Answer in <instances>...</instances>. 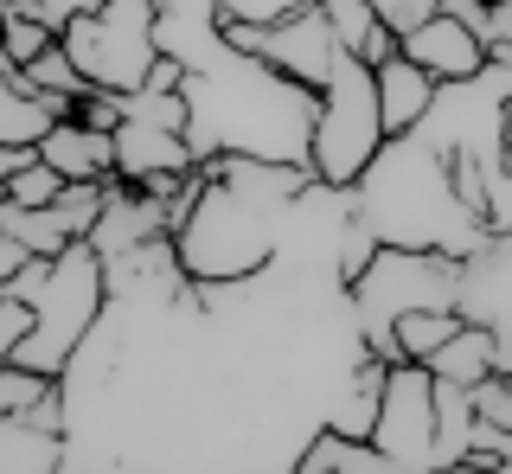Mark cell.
Returning <instances> with one entry per match:
<instances>
[{
	"mask_svg": "<svg viewBox=\"0 0 512 474\" xmlns=\"http://www.w3.org/2000/svg\"><path fill=\"white\" fill-rule=\"evenodd\" d=\"M352 212L372 225L378 244L442 250V257H474L493 237V225L461 199L455 161L423 129L384 135V148L352 180Z\"/></svg>",
	"mask_w": 512,
	"mask_h": 474,
	"instance_id": "1",
	"label": "cell"
},
{
	"mask_svg": "<svg viewBox=\"0 0 512 474\" xmlns=\"http://www.w3.org/2000/svg\"><path fill=\"white\" fill-rule=\"evenodd\" d=\"M282 205L269 193H250V186L224 180V173L205 167L199 186L186 193V205L173 212V250H180V270L192 282H237L256 276L269 257H276V231H282Z\"/></svg>",
	"mask_w": 512,
	"mask_h": 474,
	"instance_id": "2",
	"label": "cell"
},
{
	"mask_svg": "<svg viewBox=\"0 0 512 474\" xmlns=\"http://www.w3.org/2000/svg\"><path fill=\"white\" fill-rule=\"evenodd\" d=\"M7 295H20L32 308V334L20 340L13 366H32L45 378L64 372V359L77 353V340L96 327V314L109 302V270H103V250L90 237L52 250V257H26L20 270L7 276Z\"/></svg>",
	"mask_w": 512,
	"mask_h": 474,
	"instance_id": "3",
	"label": "cell"
},
{
	"mask_svg": "<svg viewBox=\"0 0 512 474\" xmlns=\"http://www.w3.org/2000/svg\"><path fill=\"white\" fill-rule=\"evenodd\" d=\"M352 308H359L365 346L391 366V327L410 308H461V257L442 250H404V244H378L372 263L346 282Z\"/></svg>",
	"mask_w": 512,
	"mask_h": 474,
	"instance_id": "4",
	"label": "cell"
},
{
	"mask_svg": "<svg viewBox=\"0 0 512 474\" xmlns=\"http://www.w3.org/2000/svg\"><path fill=\"white\" fill-rule=\"evenodd\" d=\"M160 0H103V7L77 13L64 26V52L77 58V71L90 77V90L109 97H135L160 65Z\"/></svg>",
	"mask_w": 512,
	"mask_h": 474,
	"instance_id": "5",
	"label": "cell"
},
{
	"mask_svg": "<svg viewBox=\"0 0 512 474\" xmlns=\"http://www.w3.org/2000/svg\"><path fill=\"white\" fill-rule=\"evenodd\" d=\"M378 148H384V116H378L372 65H365L359 52H340V58H333V77L320 84V116H314L308 167H314V180L352 186Z\"/></svg>",
	"mask_w": 512,
	"mask_h": 474,
	"instance_id": "6",
	"label": "cell"
},
{
	"mask_svg": "<svg viewBox=\"0 0 512 474\" xmlns=\"http://www.w3.org/2000/svg\"><path fill=\"white\" fill-rule=\"evenodd\" d=\"M372 442L384 449L391 474H429L436 468V372L429 366H416V359H391L384 366Z\"/></svg>",
	"mask_w": 512,
	"mask_h": 474,
	"instance_id": "7",
	"label": "cell"
},
{
	"mask_svg": "<svg viewBox=\"0 0 512 474\" xmlns=\"http://www.w3.org/2000/svg\"><path fill=\"white\" fill-rule=\"evenodd\" d=\"M224 39L244 45V52H263L269 65H282L288 77H301V84H314V90L333 77V58H340V39H333L320 0L301 7V13H288V20H276V26H231L224 20Z\"/></svg>",
	"mask_w": 512,
	"mask_h": 474,
	"instance_id": "8",
	"label": "cell"
},
{
	"mask_svg": "<svg viewBox=\"0 0 512 474\" xmlns=\"http://www.w3.org/2000/svg\"><path fill=\"white\" fill-rule=\"evenodd\" d=\"M103 186L109 180H64L52 205H7V212H0V231H7L26 257H52V250H64V244H77V237L96 231Z\"/></svg>",
	"mask_w": 512,
	"mask_h": 474,
	"instance_id": "9",
	"label": "cell"
},
{
	"mask_svg": "<svg viewBox=\"0 0 512 474\" xmlns=\"http://www.w3.org/2000/svg\"><path fill=\"white\" fill-rule=\"evenodd\" d=\"M397 52H404L410 65H423L436 84H448V77H474L493 58L487 39H480L455 7H436V13H423L416 26H404V33H397Z\"/></svg>",
	"mask_w": 512,
	"mask_h": 474,
	"instance_id": "10",
	"label": "cell"
},
{
	"mask_svg": "<svg viewBox=\"0 0 512 474\" xmlns=\"http://www.w3.org/2000/svg\"><path fill=\"white\" fill-rule=\"evenodd\" d=\"M461 314L512 346V231H493L474 257H461Z\"/></svg>",
	"mask_w": 512,
	"mask_h": 474,
	"instance_id": "11",
	"label": "cell"
},
{
	"mask_svg": "<svg viewBox=\"0 0 512 474\" xmlns=\"http://www.w3.org/2000/svg\"><path fill=\"white\" fill-rule=\"evenodd\" d=\"M173 231V205L148 193V186H128V180H109L103 186V212H96V231L90 244L103 257H122V250L148 244V237H167Z\"/></svg>",
	"mask_w": 512,
	"mask_h": 474,
	"instance_id": "12",
	"label": "cell"
},
{
	"mask_svg": "<svg viewBox=\"0 0 512 474\" xmlns=\"http://www.w3.org/2000/svg\"><path fill=\"white\" fill-rule=\"evenodd\" d=\"M39 161L58 173V180H116V135L103 122L84 116H58L52 129L39 135Z\"/></svg>",
	"mask_w": 512,
	"mask_h": 474,
	"instance_id": "13",
	"label": "cell"
},
{
	"mask_svg": "<svg viewBox=\"0 0 512 474\" xmlns=\"http://www.w3.org/2000/svg\"><path fill=\"white\" fill-rule=\"evenodd\" d=\"M71 97H45V90L26 84V71L0 52V148H39V135L52 129L58 116H71Z\"/></svg>",
	"mask_w": 512,
	"mask_h": 474,
	"instance_id": "14",
	"label": "cell"
},
{
	"mask_svg": "<svg viewBox=\"0 0 512 474\" xmlns=\"http://www.w3.org/2000/svg\"><path fill=\"white\" fill-rule=\"evenodd\" d=\"M372 84H378V116H384V135H404L429 116L436 103V77L423 65H410L404 52H391L384 65H372Z\"/></svg>",
	"mask_w": 512,
	"mask_h": 474,
	"instance_id": "15",
	"label": "cell"
},
{
	"mask_svg": "<svg viewBox=\"0 0 512 474\" xmlns=\"http://www.w3.org/2000/svg\"><path fill=\"white\" fill-rule=\"evenodd\" d=\"M64 430L39 423L32 410H0V474H58Z\"/></svg>",
	"mask_w": 512,
	"mask_h": 474,
	"instance_id": "16",
	"label": "cell"
},
{
	"mask_svg": "<svg viewBox=\"0 0 512 474\" xmlns=\"http://www.w3.org/2000/svg\"><path fill=\"white\" fill-rule=\"evenodd\" d=\"M429 372H436V378H455V385H480V378L500 372V334L461 314V327L436 346V353H429Z\"/></svg>",
	"mask_w": 512,
	"mask_h": 474,
	"instance_id": "17",
	"label": "cell"
},
{
	"mask_svg": "<svg viewBox=\"0 0 512 474\" xmlns=\"http://www.w3.org/2000/svg\"><path fill=\"white\" fill-rule=\"evenodd\" d=\"M320 13H327L340 52H359L365 65H384V58L397 52V33L384 26V13L372 7V0H320Z\"/></svg>",
	"mask_w": 512,
	"mask_h": 474,
	"instance_id": "18",
	"label": "cell"
},
{
	"mask_svg": "<svg viewBox=\"0 0 512 474\" xmlns=\"http://www.w3.org/2000/svg\"><path fill=\"white\" fill-rule=\"evenodd\" d=\"M301 474H391L384 449L372 436H346V430H314L301 449Z\"/></svg>",
	"mask_w": 512,
	"mask_h": 474,
	"instance_id": "19",
	"label": "cell"
},
{
	"mask_svg": "<svg viewBox=\"0 0 512 474\" xmlns=\"http://www.w3.org/2000/svg\"><path fill=\"white\" fill-rule=\"evenodd\" d=\"M474 436V385L436 378V468H455Z\"/></svg>",
	"mask_w": 512,
	"mask_h": 474,
	"instance_id": "20",
	"label": "cell"
},
{
	"mask_svg": "<svg viewBox=\"0 0 512 474\" xmlns=\"http://www.w3.org/2000/svg\"><path fill=\"white\" fill-rule=\"evenodd\" d=\"M455 327H461V308H410V314H397V327H391V353L429 366V353H436Z\"/></svg>",
	"mask_w": 512,
	"mask_h": 474,
	"instance_id": "21",
	"label": "cell"
},
{
	"mask_svg": "<svg viewBox=\"0 0 512 474\" xmlns=\"http://www.w3.org/2000/svg\"><path fill=\"white\" fill-rule=\"evenodd\" d=\"M20 71H26V84H32V90H45V97H71V103H77V97L90 90V77L77 71V58L64 52V39H52V45H45L32 65H20Z\"/></svg>",
	"mask_w": 512,
	"mask_h": 474,
	"instance_id": "22",
	"label": "cell"
},
{
	"mask_svg": "<svg viewBox=\"0 0 512 474\" xmlns=\"http://www.w3.org/2000/svg\"><path fill=\"white\" fill-rule=\"evenodd\" d=\"M52 39H58V33H52V26H45L32 7H13V13H0V52H7L13 65H32V58H39Z\"/></svg>",
	"mask_w": 512,
	"mask_h": 474,
	"instance_id": "23",
	"label": "cell"
},
{
	"mask_svg": "<svg viewBox=\"0 0 512 474\" xmlns=\"http://www.w3.org/2000/svg\"><path fill=\"white\" fill-rule=\"evenodd\" d=\"M58 186H64V180L39 161V154H32L26 167H13V173H7V205H52V199H58Z\"/></svg>",
	"mask_w": 512,
	"mask_h": 474,
	"instance_id": "24",
	"label": "cell"
},
{
	"mask_svg": "<svg viewBox=\"0 0 512 474\" xmlns=\"http://www.w3.org/2000/svg\"><path fill=\"white\" fill-rule=\"evenodd\" d=\"M301 7H314V0H212V13L231 20V26H276Z\"/></svg>",
	"mask_w": 512,
	"mask_h": 474,
	"instance_id": "25",
	"label": "cell"
},
{
	"mask_svg": "<svg viewBox=\"0 0 512 474\" xmlns=\"http://www.w3.org/2000/svg\"><path fill=\"white\" fill-rule=\"evenodd\" d=\"M45 385H52L45 372L13 366V359H7V366H0V410H32V404L45 398Z\"/></svg>",
	"mask_w": 512,
	"mask_h": 474,
	"instance_id": "26",
	"label": "cell"
},
{
	"mask_svg": "<svg viewBox=\"0 0 512 474\" xmlns=\"http://www.w3.org/2000/svg\"><path fill=\"white\" fill-rule=\"evenodd\" d=\"M26 334H32V308L20 302V295L0 289V366L20 353V340H26Z\"/></svg>",
	"mask_w": 512,
	"mask_h": 474,
	"instance_id": "27",
	"label": "cell"
},
{
	"mask_svg": "<svg viewBox=\"0 0 512 474\" xmlns=\"http://www.w3.org/2000/svg\"><path fill=\"white\" fill-rule=\"evenodd\" d=\"M474 410H480L487 423H500V430H512V378H506V372L480 378V385H474Z\"/></svg>",
	"mask_w": 512,
	"mask_h": 474,
	"instance_id": "28",
	"label": "cell"
},
{
	"mask_svg": "<svg viewBox=\"0 0 512 474\" xmlns=\"http://www.w3.org/2000/svg\"><path fill=\"white\" fill-rule=\"evenodd\" d=\"M372 7L384 13V26H391V33H404V26H416L423 13H436L442 0H372Z\"/></svg>",
	"mask_w": 512,
	"mask_h": 474,
	"instance_id": "29",
	"label": "cell"
},
{
	"mask_svg": "<svg viewBox=\"0 0 512 474\" xmlns=\"http://www.w3.org/2000/svg\"><path fill=\"white\" fill-rule=\"evenodd\" d=\"M32 13H39L45 26H52V33H64V26L77 20V13H90V7H103V0H26Z\"/></svg>",
	"mask_w": 512,
	"mask_h": 474,
	"instance_id": "30",
	"label": "cell"
},
{
	"mask_svg": "<svg viewBox=\"0 0 512 474\" xmlns=\"http://www.w3.org/2000/svg\"><path fill=\"white\" fill-rule=\"evenodd\" d=\"M20 263H26V250H20V244H13V237H7V231H0V289H7V276H13V270H20Z\"/></svg>",
	"mask_w": 512,
	"mask_h": 474,
	"instance_id": "31",
	"label": "cell"
},
{
	"mask_svg": "<svg viewBox=\"0 0 512 474\" xmlns=\"http://www.w3.org/2000/svg\"><path fill=\"white\" fill-rule=\"evenodd\" d=\"M500 148H506V161H512V97H506V109H500Z\"/></svg>",
	"mask_w": 512,
	"mask_h": 474,
	"instance_id": "32",
	"label": "cell"
},
{
	"mask_svg": "<svg viewBox=\"0 0 512 474\" xmlns=\"http://www.w3.org/2000/svg\"><path fill=\"white\" fill-rule=\"evenodd\" d=\"M500 372L512 378V346H506V340H500Z\"/></svg>",
	"mask_w": 512,
	"mask_h": 474,
	"instance_id": "33",
	"label": "cell"
},
{
	"mask_svg": "<svg viewBox=\"0 0 512 474\" xmlns=\"http://www.w3.org/2000/svg\"><path fill=\"white\" fill-rule=\"evenodd\" d=\"M13 7H26V0H0V13H13Z\"/></svg>",
	"mask_w": 512,
	"mask_h": 474,
	"instance_id": "34",
	"label": "cell"
},
{
	"mask_svg": "<svg viewBox=\"0 0 512 474\" xmlns=\"http://www.w3.org/2000/svg\"><path fill=\"white\" fill-rule=\"evenodd\" d=\"M0 212H7V180H0Z\"/></svg>",
	"mask_w": 512,
	"mask_h": 474,
	"instance_id": "35",
	"label": "cell"
}]
</instances>
